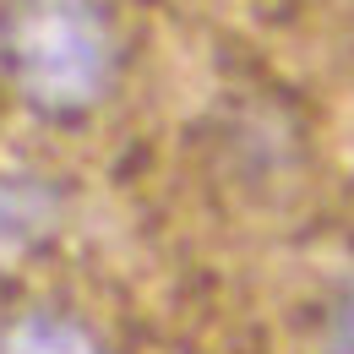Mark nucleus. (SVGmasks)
<instances>
[{"label":"nucleus","instance_id":"f257e3e1","mask_svg":"<svg viewBox=\"0 0 354 354\" xmlns=\"http://www.w3.org/2000/svg\"><path fill=\"white\" fill-rule=\"evenodd\" d=\"M0 77L49 126H77L120 77V33L104 0H0Z\"/></svg>","mask_w":354,"mask_h":354},{"label":"nucleus","instance_id":"f03ea898","mask_svg":"<svg viewBox=\"0 0 354 354\" xmlns=\"http://www.w3.org/2000/svg\"><path fill=\"white\" fill-rule=\"evenodd\" d=\"M60 213H66V196L55 191V180L28 175V169H0V262L44 245L60 229Z\"/></svg>","mask_w":354,"mask_h":354},{"label":"nucleus","instance_id":"20e7f679","mask_svg":"<svg viewBox=\"0 0 354 354\" xmlns=\"http://www.w3.org/2000/svg\"><path fill=\"white\" fill-rule=\"evenodd\" d=\"M322 354H354V278L333 295L322 316Z\"/></svg>","mask_w":354,"mask_h":354},{"label":"nucleus","instance_id":"7ed1b4c3","mask_svg":"<svg viewBox=\"0 0 354 354\" xmlns=\"http://www.w3.org/2000/svg\"><path fill=\"white\" fill-rule=\"evenodd\" d=\"M0 354H104V338L66 306H28L0 327Z\"/></svg>","mask_w":354,"mask_h":354}]
</instances>
